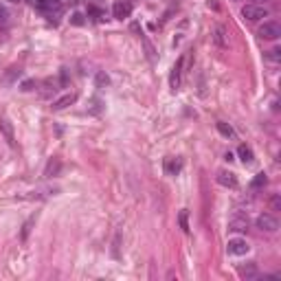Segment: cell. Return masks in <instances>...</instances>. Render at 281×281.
Returning a JSON list of instances; mask_svg holds the SVG:
<instances>
[{"label":"cell","instance_id":"603a6c76","mask_svg":"<svg viewBox=\"0 0 281 281\" xmlns=\"http://www.w3.org/2000/svg\"><path fill=\"white\" fill-rule=\"evenodd\" d=\"M29 226H31V220L24 224V229H22V239H26V235H29Z\"/></svg>","mask_w":281,"mask_h":281},{"label":"cell","instance_id":"4fadbf2b","mask_svg":"<svg viewBox=\"0 0 281 281\" xmlns=\"http://www.w3.org/2000/svg\"><path fill=\"white\" fill-rule=\"evenodd\" d=\"M59 169H62V160H59V158H51L49 163H46V167H44V176L46 178H53V176H57V173H59Z\"/></svg>","mask_w":281,"mask_h":281},{"label":"cell","instance_id":"52a82bcc","mask_svg":"<svg viewBox=\"0 0 281 281\" xmlns=\"http://www.w3.org/2000/svg\"><path fill=\"white\" fill-rule=\"evenodd\" d=\"M183 66H185V55L178 57V62L173 64V68L169 73V88L171 90H178L180 88V75H183Z\"/></svg>","mask_w":281,"mask_h":281},{"label":"cell","instance_id":"484cf974","mask_svg":"<svg viewBox=\"0 0 281 281\" xmlns=\"http://www.w3.org/2000/svg\"><path fill=\"white\" fill-rule=\"evenodd\" d=\"M9 3H22V0H9Z\"/></svg>","mask_w":281,"mask_h":281},{"label":"cell","instance_id":"d6986e66","mask_svg":"<svg viewBox=\"0 0 281 281\" xmlns=\"http://www.w3.org/2000/svg\"><path fill=\"white\" fill-rule=\"evenodd\" d=\"M270 206H272V211H279V209H281V198H279V196H272Z\"/></svg>","mask_w":281,"mask_h":281},{"label":"cell","instance_id":"9c48e42d","mask_svg":"<svg viewBox=\"0 0 281 281\" xmlns=\"http://www.w3.org/2000/svg\"><path fill=\"white\" fill-rule=\"evenodd\" d=\"M0 134L5 136V140L9 143L11 147L16 145V134H13V125L9 123V119L7 117H0Z\"/></svg>","mask_w":281,"mask_h":281},{"label":"cell","instance_id":"6da1fadb","mask_svg":"<svg viewBox=\"0 0 281 281\" xmlns=\"http://www.w3.org/2000/svg\"><path fill=\"white\" fill-rule=\"evenodd\" d=\"M257 36L262 40H270V42H275V40L281 38V26L279 22H272V20H268V22H264L262 26H259Z\"/></svg>","mask_w":281,"mask_h":281},{"label":"cell","instance_id":"5b68a950","mask_svg":"<svg viewBox=\"0 0 281 281\" xmlns=\"http://www.w3.org/2000/svg\"><path fill=\"white\" fill-rule=\"evenodd\" d=\"M249 251H251V246L242 237H233V239H229V244H226V253H229V255H246Z\"/></svg>","mask_w":281,"mask_h":281},{"label":"cell","instance_id":"44dd1931","mask_svg":"<svg viewBox=\"0 0 281 281\" xmlns=\"http://www.w3.org/2000/svg\"><path fill=\"white\" fill-rule=\"evenodd\" d=\"M180 226H183V231H189V224H187V211L180 213Z\"/></svg>","mask_w":281,"mask_h":281},{"label":"cell","instance_id":"5bb4252c","mask_svg":"<svg viewBox=\"0 0 281 281\" xmlns=\"http://www.w3.org/2000/svg\"><path fill=\"white\" fill-rule=\"evenodd\" d=\"M237 154H239V158H242L244 165H251L253 160H255V156H253V150H251L249 145H239L237 147Z\"/></svg>","mask_w":281,"mask_h":281},{"label":"cell","instance_id":"ac0fdd59","mask_svg":"<svg viewBox=\"0 0 281 281\" xmlns=\"http://www.w3.org/2000/svg\"><path fill=\"white\" fill-rule=\"evenodd\" d=\"M218 132H220L222 136H226V138H231L233 134H235V130H233L229 123H224V121H220V123H218Z\"/></svg>","mask_w":281,"mask_h":281},{"label":"cell","instance_id":"3957f363","mask_svg":"<svg viewBox=\"0 0 281 281\" xmlns=\"http://www.w3.org/2000/svg\"><path fill=\"white\" fill-rule=\"evenodd\" d=\"M266 16H268V11H266L262 5H244L242 7V18L249 20V22H257V20H264Z\"/></svg>","mask_w":281,"mask_h":281},{"label":"cell","instance_id":"e0dca14e","mask_svg":"<svg viewBox=\"0 0 281 281\" xmlns=\"http://www.w3.org/2000/svg\"><path fill=\"white\" fill-rule=\"evenodd\" d=\"M239 275H242L244 279H257V266L255 264L244 266V268H239Z\"/></svg>","mask_w":281,"mask_h":281},{"label":"cell","instance_id":"7402d4cb","mask_svg":"<svg viewBox=\"0 0 281 281\" xmlns=\"http://www.w3.org/2000/svg\"><path fill=\"white\" fill-rule=\"evenodd\" d=\"M7 18H9V13H7V9H5L3 5H0V24L7 22Z\"/></svg>","mask_w":281,"mask_h":281},{"label":"cell","instance_id":"ba28073f","mask_svg":"<svg viewBox=\"0 0 281 281\" xmlns=\"http://www.w3.org/2000/svg\"><path fill=\"white\" fill-rule=\"evenodd\" d=\"M229 231H233V233H246L249 231V218L246 216H233L231 220H229Z\"/></svg>","mask_w":281,"mask_h":281},{"label":"cell","instance_id":"8992f818","mask_svg":"<svg viewBox=\"0 0 281 281\" xmlns=\"http://www.w3.org/2000/svg\"><path fill=\"white\" fill-rule=\"evenodd\" d=\"M132 3L130 0H119V3H115V7H112V16H115L117 20H125L132 16Z\"/></svg>","mask_w":281,"mask_h":281},{"label":"cell","instance_id":"ffe728a7","mask_svg":"<svg viewBox=\"0 0 281 281\" xmlns=\"http://www.w3.org/2000/svg\"><path fill=\"white\" fill-rule=\"evenodd\" d=\"M97 84H99V86H108V84H110V79L106 77L103 73H99V75H97Z\"/></svg>","mask_w":281,"mask_h":281},{"label":"cell","instance_id":"d4e9b609","mask_svg":"<svg viewBox=\"0 0 281 281\" xmlns=\"http://www.w3.org/2000/svg\"><path fill=\"white\" fill-rule=\"evenodd\" d=\"M262 3H266V0H255V3H253V5H262Z\"/></svg>","mask_w":281,"mask_h":281},{"label":"cell","instance_id":"cb8c5ba5","mask_svg":"<svg viewBox=\"0 0 281 281\" xmlns=\"http://www.w3.org/2000/svg\"><path fill=\"white\" fill-rule=\"evenodd\" d=\"M73 22H75V24H82V16H79V13H75V16H73Z\"/></svg>","mask_w":281,"mask_h":281},{"label":"cell","instance_id":"30bf717a","mask_svg":"<svg viewBox=\"0 0 281 281\" xmlns=\"http://www.w3.org/2000/svg\"><path fill=\"white\" fill-rule=\"evenodd\" d=\"M216 180H218V185L226 187V189H235V187H237V178H235V173H233V171H218Z\"/></svg>","mask_w":281,"mask_h":281},{"label":"cell","instance_id":"7c38bea8","mask_svg":"<svg viewBox=\"0 0 281 281\" xmlns=\"http://www.w3.org/2000/svg\"><path fill=\"white\" fill-rule=\"evenodd\" d=\"M183 169V160L180 158H167L165 160V173L167 176H178Z\"/></svg>","mask_w":281,"mask_h":281},{"label":"cell","instance_id":"2e32d148","mask_svg":"<svg viewBox=\"0 0 281 281\" xmlns=\"http://www.w3.org/2000/svg\"><path fill=\"white\" fill-rule=\"evenodd\" d=\"M213 42H216L218 46H226V31H224V26H216L213 29Z\"/></svg>","mask_w":281,"mask_h":281},{"label":"cell","instance_id":"9a60e30c","mask_svg":"<svg viewBox=\"0 0 281 281\" xmlns=\"http://www.w3.org/2000/svg\"><path fill=\"white\" fill-rule=\"evenodd\" d=\"M268 185V176H266L264 171H259L255 178H253V183H251V189L253 191H257V189H264V187Z\"/></svg>","mask_w":281,"mask_h":281},{"label":"cell","instance_id":"277c9868","mask_svg":"<svg viewBox=\"0 0 281 281\" xmlns=\"http://www.w3.org/2000/svg\"><path fill=\"white\" fill-rule=\"evenodd\" d=\"M29 3L36 7V9L40 11H44L46 16H53V13H57L62 11V0H29Z\"/></svg>","mask_w":281,"mask_h":281},{"label":"cell","instance_id":"7a4b0ae2","mask_svg":"<svg viewBox=\"0 0 281 281\" xmlns=\"http://www.w3.org/2000/svg\"><path fill=\"white\" fill-rule=\"evenodd\" d=\"M255 224H257V229L264 231V233H277V229H279V220L272 216V213H262V216H257Z\"/></svg>","mask_w":281,"mask_h":281},{"label":"cell","instance_id":"8fae6325","mask_svg":"<svg viewBox=\"0 0 281 281\" xmlns=\"http://www.w3.org/2000/svg\"><path fill=\"white\" fill-rule=\"evenodd\" d=\"M77 101V95L75 92H66L64 97H59L53 101V110H64V108H68V106H73Z\"/></svg>","mask_w":281,"mask_h":281}]
</instances>
